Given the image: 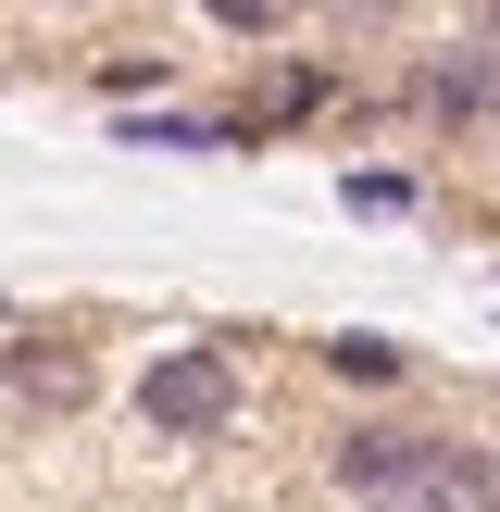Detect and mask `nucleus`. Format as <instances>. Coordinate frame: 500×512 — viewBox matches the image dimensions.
I'll return each mask as SVG.
<instances>
[{"instance_id": "obj_1", "label": "nucleus", "mask_w": 500, "mask_h": 512, "mask_svg": "<svg viewBox=\"0 0 500 512\" xmlns=\"http://www.w3.org/2000/svg\"><path fill=\"white\" fill-rule=\"evenodd\" d=\"M238 363H225V338H175V350H150L138 363V425L150 438H225L238 425Z\"/></svg>"}, {"instance_id": "obj_2", "label": "nucleus", "mask_w": 500, "mask_h": 512, "mask_svg": "<svg viewBox=\"0 0 500 512\" xmlns=\"http://www.w3.org/2000/svg\"><path fill=\"white\" fill-rule=\"evenodd\" d=\"M450 450L425 438V425H350L338 450H325V475H338L350 500H400V488H438Z\"/></svg>"}, {"instance_id": "obj_3", "label": "nucleus", "mask_w": 500, "mask_h": 512, "mask_svg": "<svg viewBox=\"0 0 500 512\" xmlns=\"http://www.w3.org/2000/svg\"><path fill=\"white\" fill-rule=\"evenodd\" d=\"M413 113H425V125H475V113H500V63H488V50H463V63H425Z\"/></svg>"}, {"instance_id": "obj_4", "label": "nucleus", "mask_w": 500, "mask_h": 512, "mask_svg": "<svg viewBox=\"0 0 500 512\" xmlns=\"http://www.w3.org/2000/svg\"><path fill=\"white\" fill-rule=\"evenodd\" d=\"M13 388L38 400V413H63V400H88V350H63V338H38V350H13Z\"/></svg>"}, {"instance_id": "obj_5", "label": "nucleus", "mask_w": 500, "mask_h": 512, "mask_svg": "<svg viewBox=\"0 0 500 512\" xmlns=\"http://www.w3.org/2000/svg\"><path fill=\"white\" fill-rule=\"evenodd\" d=\"M125 150H225V113H125Z\"/></svg>"}, {"instance_id": "obj_6", "label": "nucleus", "mask_w": 500, "mask_h": 512, "mask_svg": "<svg viewBox=\"0 0 500 512\" xmlns=\"http://www.w3.org/2000/svg\"><path fill=\"white\" fill-rule=\"evenodd\" d=\"M325 363H338L350 388H388V375H400V338H363V325H350V338H325Z\"/></svg>"}, {"instance_id": "obj_7", "label": "nucleus", "mask_w": 500, "mask_h": 512, "mask_svg": "<svg viewBox=\"0 0 500 512\" xmlns=\"http://www.w3.org/2000/svg\"><path fill=\"white\" fill-rule=\"evenodd\" d=\"M338 200H350V213H413V175H388V163H350V175H338Z\"/></svg>"}, {"instance_id": "obj_8", "label": "nucleus", "mask_w": 500, "mask_h": 512, "mask_svg": "<svg viewBox=\"0 0 500 512\" xmlns=\"http://www.w3.org/2000/svg\"><path fill=\"white\" fill-rule=\"evenodd\" d=\"M200 13H213L225 38H275V25H288V0H200Z\"/></svg>"}, {"instance_id": "obj_9", "label": "nucleus", "mask_w": 500, "mask_h": 512, "mask_svg": "<svg viewBox=\"0 0 500 512\" xmlns=\"http://www.w3.org/2000/svg\"><path fill=\"white\" fill-rule=\"evenodd\" d=\"M450 475V463H438ZM363 512H463V500H450V488H400V500H363Z\"/></svg>"}, {"instance_id": "obj_10", "label": "nucleus", "mask_w": 500, "mask_h": 512, "mask_svg": "<svg viewBox=\"0 0 500 512\" xmlns=\"http://www.w3.org/2000/svg\"><path fill=\"white\" fill-rule=\"evenodd\" d=\"M0 338H13V300H0Z\"/></svg>"}, {"instance_id": "obj_11", "label": "nucleus", "mask_w": 500, "mask_h": 512, "mask_svg": "<svg viewBox=\"0 0 500 512\" xmlns=\"http://www.w3.org/2000/svg\"><path fill=\"white\" fill-rule=\"evenodd\" d=\"M488 25H500V0H488Z\"/></svg>"}]
</instances>
